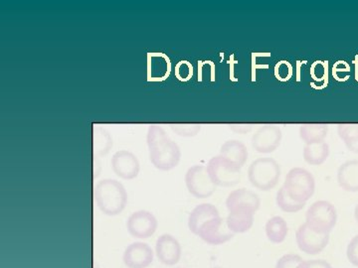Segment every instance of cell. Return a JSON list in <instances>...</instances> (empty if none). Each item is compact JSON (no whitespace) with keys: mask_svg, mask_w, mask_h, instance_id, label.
<instances>
[{"mask_svg":"<svg viewBox=\"0 0 358 268\" xmlns=\"http://www.w3.org/2000/svg\"><path fill=\"white\" fill-rule=\"evenodd\" d=\"M275 203L282 211L289 214L298 213L306 207L305 203H299V202L294 201L282 186L277 193Z\"/></svg>","mask_w":358,"mask_h":268,"instance_id":"cell-24","label":"cell"},{"mask_svg":"<svg viewBox=\"0 0 358 268\" xmlns=\"http://www.w3.org/2000/svg\"><path fill=\"white\" fill-rule=\"evenodd\" d=\"M213 268H222V267H213Z\"/></svg>","mask_w":358,"mask_h":268,"instance_id":"cell-33","label":"cell"},{"mask_svg":"<svg viewBox=\"0 0 358 268\" xmlns=\"http://www.w3.org/2000/svg\"><path fill=\"white\" fill-rule=\"evenodd\" d=\"M206 167L212 182L216 186L233 187L239 184L241 180L242 168L231 163L220 155L212 157Z\"/></svg>","mask_w":358,"mask_h":268,"instance_id":"cell-6","label":"cell"},{"mask_svg":"<svg viewBox=\"0 0 358 268\" xmlns=\"http://www.w3.org/2000/svg\"><path fill=\"white\" fill-rule=\"evenodd\" d=\"M171 131L182 137H194L199 133L201 126L200 124H173Z\"/></svg>","mask_w":358,"mask_h":268,"instance_id":"cell-26","label":"cell"},{"mask_svg":"<svg viewBox=\"0 0 358 268\" xmlns=\"http://www.w3.org/2000/svg\"><path fill=\"white\" fill-rule=\"evenodd\" d=\"M282 187L294 201L307 204L315 194V177L307 169L294 167L287 174Z\"/></svg>","mask_w":358,"mask_h":268,"instance_id":"cell-4","label":"cell"},{"mask_svg":"<svg viewBox=\"0 0 358 268\" xmlns=\"http://www.w3.org/2000/svg\"><path fill=\"white\" fill-rule=\"evenodd\" d=\"M147 143L150 160L155 168L171 171L178 167L181 159L180 148L162 126H150L148 128Z\"/></svg>","mask_w":358,"mask_h":268,"instance_id":"cell-1","label":"cell"},{"mask_svg":"<svg viewBox=\"0 0 358 268\" xmlns=\"http://www.w3.org/2000/svg\"><path fill=\"white\" fill-rule=\"evenodd\" d=\"M154 260V251L147 244H129L122 255V262L128 268H147Z\"/></svg>","mask_w":358,"mask_h":268,"instance_id":"cell-15","label":"cell"},{"mask_svg":"<svg viewBox=\"0 0 358 268\" xmlns=\"http://www.w3.org/2000/svg\"><path fill=\"white\" fill-rule=\"evenodd\" d=\"M281 166L271 157H262L252 162L248 169V179L251 185L260 191L274 189L281 178Z\"/></svg>","mask_w":358,"mask_h":268,"instance_id":"cell-3","label":"cell"},{"mask_svg":"<svg viewBox=\"0 0 358 268\" xmlns=\"http://www.w3.org/2000/svg\"><path fill=\"white\" fill-rule=\"evenodd\" d=\"M185 185L188 192L196 199H206L216 191V186L212 182L207 167L194 165L185 174Z\"/></svg>","mask_w":358,"mask_h":268,"instance_id":"cell-7","label":"cell"},{"mask_svg":"<svg viewBox=\"0 0 358 268\" xmlns=\"http://www.w3.org/2000/svg\"><path fill=\"white\" fill-rule=\"evenodd\" d=\"M296 243L301 253L317 255L329 246V234H320L305 223L296 230Z\"/></svg>","mask_w":358,"mask_h":268,"instance_id":"cell-8","label":"cell"},{"mask_svg":"<svg viewBox=\"0 0 358 268\" xmlns=\"http://www.w3.org/2000/svg\"><path fill=\"white\" fill-rule=\"evenodd\" d=\"M303 159L308 164L320 166L327 161L329 156V145L326 141L322 142L306 144L303 147Z\"/></svg>","mask_w":358,"mask_h":268,"instance_id":"cell-21","label":"cell"},{"mask_svg":"<svg viewBox=\"0 0 358 268\" xmlns=\"http://www.w3.org/2000/svg\"><path fill=\"white\" fill-rule=\"evenodd\" d=\"M110 164L115 175L124 180H133L140 173L141 166L138 157L128 150L115 152Z\"/></svg>","mask_w":358,"mask_h":268,"instance_id":"cell-12","label":"cell"},{"mask_svg":"<svg viewBox=\"0 0 358 268\" xmlns=\"http://www.w3.org/2000/svg\"><path fill=\"white\" fill-rule=\"evenodd\" d=\"M329 134L327 124H303L300 128V137L306 144L322 142Z\"/></svg>","mask_w":358,"mask_h":268,"instance_id":"cell-22","label":"cell"},{"mask_svg":"<svg viewBox=\"0 0 358 268\" xmlns=\"http://www.w3.org/2000/svg\"><path fill=\"white\" fill-rule=\"evenodd\" d=\"M220 156L227 159L231 163L243 168L248 160V150L246 145L239 140H228L220 148Z\"/></svg>","mask_w":358,"mask_h":268,"instance_id":"cell-18","label":"cell"},{"mask_svg":"<svg viewBox=\"0 0 358 268\" xmlns=\"http://www.w3.org/2000/svg\"><path fill=\"white\" fill-rule=\"evenodd\" d=\"M282 137L279 126L267 124L259 128L252 136V147L258 154H272L281 145Z\"/></svg>","mask_w":358,"mask_h":268,"instance_id":"cell-10","label":"cell"},{"mask_svg":"<svg viewBox=\"0 0 358 268\" xmlns=\"http://www.w3.org/2000/svg\"><path fill=\"white\" fill-rule=\"evenodd\" d=\"M355 221L358 223V204H357V207H355Z\"/></svg>","mask_w":358,"mask_h":268,"instance_id":"cell-32","label":"cell"},{"mask_svg":"<svg viewBox=\"0 0 358 268\" xmlns=\"http://www.w3.org/2000/svg\"><path fill=\"white\" fill-rule=\"evenodd\" d=\"M298 268H334L326 260H303Z\"/></svg>","mask_w":358,"mask_h":268,"instance_id":"cell-29","label":"cell"},{"mask_svg":"<svg viewBox=\"0 0 358 268\" xmlns=\"http://www.w3.org/2000/svg\"><path fill=\"white\" fill-rule=\"evenodd\" d=\"M260 206L261 200L258 195L245 188L234 190L226 199V208L229 213L234 211H249L256 214Z\"/></svg>","mask_w":358,"mask_h":268,"instance_id":"cell-13","label":"cell"},{"mask_svg":"<svg viewBox=\"0 0 358 268\" xmlns=\"http://www.w3.org/2000/svg\"><path fill=\"white\" fill-rule=\"evenodd\" d=\"M338 183L346 192H358V160H350L339 166Z\"/></svg>","mask_w":358,"mask_h":268,"instance_id":"cell-17","label":"cell"},{"mask_svg":"<svg viewBox=\"0 0 358 268\" xmlns=\"http://www.w3.org/2000/svg\"><path fill=\"white\" fill-rule=\"evenodd\" d=\"M231 131H234L235 133L246 134L250 133L253 128L251 124H231L229 126Z\"/></svg>","mask_w":358,"mask_h":268,"instance_id":"cell-30","label":"cell"},{"mask_svg":"<svg viewBox=\"0 0 358 268\" xmlns=\"http://www.w3.org/2000/svg\"><path fill=\"white\" fill-rule=\"evenodd\" d=\"M255 214L249 211H230L226 218L228 228L233 234H245L252 229Z\"/></svg>","mask_w":358,"mask_h":268,"instance_id":"cell-19","label":"cell"},{"mask_svg":"<svg viewBox=\"0 0 358 268\" xmlns=\"http://www.w3.org/2000/svg\"><path fill=\"white\" fill-rule=\"evenodd\" d=\"M197 237L209 246H222L230 241L235 234L228 228L226 220L218 217L204 223Z\"/></svg>","mask_w":358,"mask_h":268,"instance_id":"cell-11","label":"cell"},{"mask_svg":"<svg viewBox=\"0 0 358 268\" xmlns=\"http://www.w3.org/2000/svg\"><path fill=\"white\" fill-rule=\"evenodd\" d=\"M266 237L273 244H281L286 241L289 234V225L287 221L280 216L271 218L266 223Z\"/></svg>","mask_w":358,"mask_h":268,"instance_id":"cell-20","label":"cell"},{"mask_svg":"<svg viewBox=\"0 0 358 268\" xmlns=\"http://www.w3.org/2000/svg\"><path fill=\"white\" fill-rule=\"evenodd\" d=\"M346 256L348 262L352 263L353 267L358 268V234L353 237L352 241L348 244L346 248Z\"/></svg>","mask_w":358,"mask_h":268,"instance_id":"cell-28","label":"cell"},{"mask_svg":"<svg viewBox=\"0 0 358 268\" xmlns=\"http://www.w3.org/2000/svg\"><path fill=\"white\" fill-rule=\"evenodd\" d=\"M181 249L180 244L178 239L169 234H162L157 239L155 244V255L160 262L167 267H173L180 260Z\"/></svg>","mask_w":358,"mask_h":268,"instance_id":"cell-14","label":"cell"},{"mask_svg":"<svg viewBox=\"0 0 358 268\" xmlns=\"http://www.w3.org/2000/svg\"><path fill=\"white\" fill-rule=\"evenodd\" d=\"M345 147L352 154H358V140L350 143V144L345 145Z\"/></svg>","mask_w":358,"mask_h":268,"instance_id":"cell-31","label":"cell"},{"mask_svg":"<svg viewBox=\"0 0 358 268\" xmlns=\"http://www.w3.org/2000/svg\"><path fill=\"white\" fill-rule=\"evenodd\" d=\"M94 154L98 157L106 156L113 147L112 135L105 128L96 126L93 133Z\"/></svg>","mask_w":358,"mask_h":268,"instance_id":"cell-23","label":"cell"},{"mask_svg":"<svg viewBox=\"0 0 358 268\" xmlns=\"http://www.w3.org/2000/svg\"><path fill=\"white\" fill-rule=\"evenodd\" d=\"M95 268H98V267H95Z\"/></svg>","mask_w":358,"mask_h":268,"instance_id":"cell-34","label":"cell"},{"mask_svg":"<svg viewBox=\"0 0 358 268\" xmlns=\"http://www.w3.org/2000/svg\"><path fill=\"white\" fill-rule=\"evenodd\" d=\"M306 223L320 234H331L338 223V211L329 201H317L306 213Z\"/></svg>","mask_w":358,"mask_h":268,"instance_id":"cell-5","label":"cell"},{"mask_svg":"<svg viewBox=\"0 0 358 268\" xmlns=\"http://www.w3.org/2000/svg\"><path fill=\"white\" fill-rule=\"evenodd\" d=\"M338 133L345 145L358 140V124H339Z\"/></svg>","mask_w":358,"mask_h":268,"instance_id":"cell-25","label":"cell"},{"mask_svg":"<svg viewBox=\"0 0 358 268\" xmlns=\"http://www.w3.org/2000/svg\"><path fill=\"white\" fill-rule=\"evenodd\" d=\"M96 206L105 215H120L128 203V194L124 185L114 179L99 181L94 191Z\"/></svg>","mask_w":358,"mask_h":268,"instance_id":"cell-2","label":"cell"},{"mask_svg":"<svg viewBox=\"0 0 358 268\" xmlns=\"http://www.w3.org/2000/svg\"><path fill=\"white\" fill-rule=\"evenodd\" d=\"M220 217L218 209L211 204H201L195 207L188 217V228L197 236L202 225L213 218Z\"/></svg>","mask_w":358,"mask_h":268,"instance_id":"cell-16","label":"cell"},{"mask_svg":"<svg viewBox=\"0 0 358 268\" xmlns=\"http://www.w3.org/2000/svg\"><path fill=\"white\" fill-rule=\"evenodd\" d=\"M303 260L301 256L299 255L287 253L277 260L275 268H298Z\"/></svg>","mask_w":358,"mask_h":268,"instance_id":"cell-27","label":"cell"},{"mask_svg":"<svg viewBox=\"0 0 358 268\" xmlns=\"http://www.w3.org/2000/svg\"><path fill=\"white\" fill-rule=\"evenodd\" d=\"M157 220L154 214L145 210L134 211L127 221V229L131 237L145 239L154 236L157 229Z\"/></svg>","mask_w":358,"mask_h":268,"instance_id":"cell-9","label":"cell"}]
</instances>
